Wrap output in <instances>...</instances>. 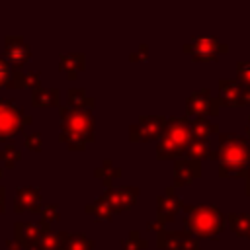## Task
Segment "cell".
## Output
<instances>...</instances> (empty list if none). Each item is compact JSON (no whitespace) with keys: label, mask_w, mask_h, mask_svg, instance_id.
Instances as JSON below:
<instances>
[{"label":"cell","mask_w":250,"mask_h":250,"mask_svg":"<svg viewBox=\"0 0 250 250\" xmlns=\"http://www.w3.org/2000/svg\"><path fill=\"white\" fill-rule=\"evenodd\" d=\"M61 141L70 150H84L96 137V117L90 107H70L61 105Z\"/></svg>","instance_id":"cell-1"},{"label":"cell","mask_w":250,"mask_h":250,"mask_svg":"<svg viewBox=\"0 0 250 250\" xmlns=\"http://www.w3.org/2000/svg\"><path fill=\"white\" fill-rule=\"evenodd\" d=\"M215 158L219 160V176L246 178L250 168V139L238 133H221Z\"/></svg>","instance_id":"cell-2"},{"label":"cell","mask_w":250,"mask_h":250,"mask_svg":"<svg viewBox=\"0 0 250 250\" xmlns=\"http://www.w3.org/2000/svg\"><path fill=\"white\" fill-rule=\"evenodd\" d=\"M184 225L188 232L203 238H215L223 229L227 217L215 205H186L184 203Z\"/></svg>","instance_id":"cell-3"},{"label":"cell","mask_w":250,"mask_h":250,"mask_svg":"<svg viewBox=\"0 0 250 250\" xmlns=\"http://www.w3.org/2000/svg\"><path fill=\"white\" fill-rule=\"evenodd\" d=\"M191 141V121L188 117L172 115L166 121V129L158 139L156 156L158 158H182Z\"/></svg>","instance_id":"cell-4"},{"label":"cell","mask_w":250,"mask_h":250,"mask_svg":"<svg viewBox=\"0 0 250 250\" xmlns=\"http://www.w3.org/2000/svg\"><path fill=\"white\" fill-rule=\"evenodd\" d=\"M33 117L23 113L14 100H0V141L12 139L23 125L31 123Z\"/></svg>","instance_id":"cell-5"},{"label":"cell","mask_w":250,"mask_h":250,"mask_svg":"<svg viewBox=\"0 0 250 250\" xmlns=\"http://www.w3.org/2000/svg\"><path fill=\"white\" fill-rule=\"evenodd\" d=\"M168 117L162 113L156 115H141L137 123L129 127V139L133 143H145V141H154L160 139L164 129H166Z\"/></svg>","instance_id":"cell-6"},{"label":"cell","mask_w":250,"mask_h":250,"mask_svg":"<svg viewBox=\"0 0 250 250\" xmlns=\"http://www.w3.org/2000/svg\"><path fill=\"white\" fill-rule=\"evenodd\" d=\"M229 47L213 35H195L184 45V53L193 55L195 61H213L219 53H227Z\"/></svg>","instance_id":"cell-7"},{"label":"cell","mask_w":250,"mask_h":250,"mask_svg":"<svg viewBox=\"0 0 250 250\" xmlns=\"http://www.w3.org/2000/svg\"><path fill=\"white\" fill-rule=\"evenodd\" d=\"M137 195H139L137 186H111L105 188V191L100 197L111 207L113 213H123L135 205Z\"/></svg>","instance_id":"cell-8"},{"label":"cell","mask_w":250,"mask_h":250,"mask_svg":"<svg viewBox=\"0 0 250 250\" xmlns=\"http://www.w3.org/2000/svg\"><path fill=\"white\" fill-rule=\"evenodd\" d=\"M219 100L211 96L209 88H201L189 94L186 100V113L188 115H217L219 113Z\"/></svg>","instance_id":"cell-9"},{"label":"cell","mask_w":250,"mask_h":250,"mask_svg":"<svg viewBox=\"0 0 250 250\" xmlns=\"http://www.w3.org/2000/svg\"><path fill=\"white\" fill-rule=\"evenodd\" d=\"M156 246L162 250H201L197 238L188 230H162L156 236Z\"/></svg>","instance_id":"cell-10"},{"label":"cell","mask_w":250,"mask_h":250,"mask_svg":"<svg viewBox=\"0 0 250 250\" xmlns=\"http://www.w3.org/2000/svg\"><path fill=\"white\" fill-rule=\"evenodd\" d=\"M182 207H184V201H182V197H178V195H176L174 186H168V188H166V191H164V193H160V195L156 197L158 221H160L162 225H166V223L174 221L176 213H178Z\"/></svg>","instance_id":"cell-11"},{"label":"cell","mask_w":250,"mask_h":250,"mask_svg":"<svg viewBox=\"0 0 250 250\" xmlns=\"http://www.w3.org/2000/svg\"><path fill=\"white\" fill-rule=\"evenodd\" d=\"M244 84L238 80H221L219 82V105H229V107H242L246 105L244 102Z\"/></svg>","instance_id":"cell-12"},{"label":"cell","mask_w":250,"mask_h":250,"mask_svg":"<svg viewBox=\"0 0 250 250\" xmlns=\"http://www.w3.org/2000/svg\"><path fill=\"white\" fill-rule=\"evenodd\" d=\"M199 176H201V162L199 160L188 158V156L176 158V164H174V188L191 184Z\"/></svg>","instance_id":"cell-13"},{"label":"cell","mask_w":250,"mask_h":250,"mask_svg":"<svg viewBox=\"0 0 250 250\" xmlns=\"http://www.w3.org/2000/svg\"><path fill=\"white\" fill-rule=\"evenodd\" d=\"M14 209L18 213L21 211H39L41 209V191L35 186H21L16 191V203Z\"/></svg>","instance_id":"cell-14"},{"label":"cell","mask_w":250,"mask_h":250,"mask_svg":"<svg viewBox=\"0 0 250 250\" xmlns=\"http://www.w3.org/2000/svg\"><path fill=\"white\" fill-rule=\"evenodd\" d=\"M31 57V49L29 45L18 37V35H8L6 37V59L14 64V66H21L23 62H27Z\"/></svg>","instance_id":"cell-15"},{"label":"cell","mask_w":250,"mask_h":250,"mask_svg":"<svg viewBox=\"0 0 250 250\" xmlns=\"http://www.w3.org/2000/svg\"><path fill=\"white\" fill-rule=\"evenodd\" d=\"M59 242H61L59 250H94V240H90L82 232L72 234V232L59 230Z\"/></svg>","instance_id":"cell-16"},{"label":"cell","mask_w":250,"mask_h":250,"mask_svg":"<svg viewBox=\"0 0 250 250\" xmlns=\"http://www.w3.org/2000/svg\"><path fill=\"white\" fill-rule=\"evenodd\" d=\"M59 68L62 72H66L68 78H76L78 70L86 68V55L84 53H64V55H61Z\"/></svg>","instance_id":"cell-17"},{"label":"cell","mask_w":250,"mask_h":250,"mask_svg":"<svg viewBox=\"0 0 250 250\" xmlns=\"http://www.w3.org/2000/svg\"><path fill=\"white\" fill-rule=\"evenodd\" d=\"M8 88H39V72H21V70H12L10 80L6 84Z\"/></svg>","instance_id":"cell-18"},{"label":"cell","mask_w":250,"mask_h":250,"mask_svg":"<svg viewBox=\"0 0 250 250\" xmlns=\"http://www.w3.org/2000/svg\"><path fill=\"white\" fill-rule=\"evenodd\" d=\"M219 131V127L209 121L205 115H197L193 117L191 121V139H197V141H207L211 135H215Z\"/></svg>","instance_id":"cell-19"},{"label":"cell","mask_w":250,"mask_h":250,"mask_svg":"<svg viewBox=\"0 0 250 250\" xmlns=\"http://www.w3.org/2000/svg\"><path fill=\"white\" fill-rule=\"evenodd\" d=\"M61 102V94L57 88H35L31 94V104L37 105H59Z\"/></svg>","instance_id":"cell-20"},{"label":"cell","mask_w":250,"mask_h":250,"mask_svg":"<svg viewBox=\"0 0 250 250\" xmlns=\"http://www.w3.org/2000/svg\"><path fill=\"white\" fill-rule=\"evenodd\" d=\"M227 221L234 234L242 238H250V215L248 213H229Z\"/></svg>","instance_id":"cell-21"},{"label":"cell","mask_w":250,"mask_h":250,"mask_svg":"<svg viewBox=\"0 0 250 250\" xmlns=\"http://www.w3.org/2000/svg\"><path fill=\"white\" fill-rule=\"evenodd\" d=\"M94 174H96V178H100V180L104 182L105 188H111V182H113L115 178H121V168H117L111 158H105V160L96 168Z\"/></svg>","instance_id":"cell-22"},{"label":"cell","mask_w":250,"mask_h":250,"mask_svg":"<svg viewBox=\"0 0 250 250\" xmlns=\"http://www.w3.org/2000/svg\"><path fill=\"white\" fill-rule=\"evenodd\" d=\"M186 154H188V158H195V160H201V158H215V150L209 146V143H207V141H197V139H191V141H189Z\"/></svg>","instance_id":"cell-23"},{"label":"cell","mask_w":250,"mask_h":250,"mask_svg":"<svg viewBox=\"0 0 250 250\" xmlns=\"http://www.w3.org/2000/svg\"><path fill=\"white\" fill-rule=\"evenodd\" d=\"M66 98H68L70 107H90V109H94V105H96L94 98H90L84 88H68Z\"/></svg>","instance_id":"cell-24"},{"label":"cell","mask_w":250,"mask_h":250,"mask_svg":"<svg viewBox=\"0 0 250 250\" xmlns=\"http://www.w3.org/2000/svg\"><path fill=\"white\" fill-rule=\"evenodd\" d=\"M39 225H41L43 232H41V236H39V240H37V250H59V248H61L59 232H53V230L49 229V225L43 223V221H41Z\"/></svg>","instance_id":"cell-25"},{"label":"cell","mask_w":250,"mask_h":250,"mask_svg":"<svg viewBox=\"0 0 250 250\" xmlns=\"http://www.w3.org/2000/svg\"><path fill=\"white\" fill-rule=\"evenodd\" d=\"M86 213H92L96 219H100V221H111V217L115 215L113 211H111V207L102 199V197H98L94 203H88L86 205Z\"/></svg>","instance_id":"cell-26"},{"label":"cell","mask_w":250,"mask_h":250,"mask_svg":"<svg viewBox=\"0 0 250 250\" xmlns=\"http://www.w3.org/2000/svg\"><path fill=\"white\" fill-rule=\"evenodd\" d=\"M121 248L123 250H145L148 248V240L143 238L137 230H131L127 238H121Z\"/></svg>","instance_id":"cell-27"},{"label":"cell","mask_w":250,"mask_h":250,"mask_svg":"<svg viewBox=\"0 0 250 250\" xmlns=\"http://www.w3.org/2000/svg\"><path fill=\"white\" fill-rule=\"evenodd\" d=\"M20 158H21V152L16 148V145H14V143H8V145L0 150V160H4L8 168H12Z\"/></svg>","instance_id":"cell-28"},{"label":"cell","mask_w":250,"mask_h":250,"mask_svg":"<svg viewBox=\"0 0 250 250\" xmlns=\"http://www.w3.org/2000/svg\"><path fill=\"white\" fill-rule=\"evenodd\" d=\"M236 76H238L240 84L250 86V61H238L236 62Z\"/></svg>","instance_id":"cell-29"},{"label":"cell","mask_w":250,"mask_h":250,"mask_svg":"<svg viewBox=\"0 0 250 250\" xmlns=\"http://www.w3.org/2000/svg\"><path fill=\"white\" fill-rule=\"evenodd\" d=\"M25 146H27L29 150H33V152H39L41 146H43L41 135H39V133H27V135H25Z\"/></svg>","instance_id":"cell-30"},{"label":"cell","mask_w":250,"mask_h":250,"mask_svg":"<svg viewBox=\"0 0 250 250\" xmlns=\"http://www.w3.org/2000/svg\"><path fill=\"white\" fill-rule=\"evenodd\" d=\"M41 217H43V223H53V221H57L59 219V209H57V205H53V203H49V205H45V207H41Z\"/></svg>","instance_id":"cell-31"},{"label":"cell","mask_w":250,"mask_h":250,"mask_svg":"<svg viewBox=\"0 0 250 250\" xmlns=\"http://www.w3.org/2000/svg\"><path fill=\"white\" fill-rule=\"evenodd\" d=\"M10 74H12V70H10V64H8V61L0 57V84H8V80H10Z\"/></svg>","instance_id":"cell-32"},{"label":"cell","mask_w":250,"mask_h":250,"mask_svg":"<svg viewBox=\"0 0 250 250\" xmlns=\"http://www.w3.org/2000/svg\"><path fill=\"white\" fill-rule=\"evenodd\" d=\"M131 61H137V59H143V61H146L148 59V47L145 45V43H141L139 45V49H137V53H131V57H129Z\"/></svg>","instance_id":"cell-33"},{"label":"cell","mask_w":250,"mask_h":250,"mask_svg":"<svg viewBox=\"0 0 250 250\" xmlns=\"http://www.w3.org/2000/svg\"><path fill=\"white\" fill-rule=\"evenodd\" d=\"M146 229H148V230H156V232H162V230H164V225H162V223L156 219V221H150V223L146 225Z\"/></svg>","instance_id":"cell-34"},{"label":"cell","mask_w":250,"mask_h":250,"mask_svg":"<svg viewBox=\"0 0 250 250\" xmlns=\"http://www.w3.org/2000/svg\"><path fill=\"white\" fill-rule=\"evenodd\" d=\"M6 246H8V250H25V248H23L20 242H16V240H8Z\"/></svg>","instance_id":"cell-35"},{"label":"cell","mask_w":250,"mask_h":250,"mask_svg":"<svg viewBox=\"0 0 250 250\" xmlns=\"http://www.w3.org/2000/svg\"><path fill=\"white\" fill-rule=\"evenodd\" d=\"M4 195H6V191H4V188L0 186V213H4V209H6V205H4Z\"/></svg>","instance_id":"cell-36"},{"label":"cell","mask_w":250,"mask_h":250,"mask_svg":"<svg viewBox=\"0 0 250 250\" xmlns=\"http://www.w3.org/2000/svg\"><path fill=\"white\" fill-rule=\"evenodd\" d=\"M244 102H246V105L250 104V86L244 88Z\"/></svg>","instance_id":"cell-37"},{"label":"cell","mask_w":250,"mask_h":250,"mask_svg":"<svg viewBox=\"0 0 250 250\" xmlns=\"http://www.w3.org/2000/svg\"><path fill=\"white\" fill-rule=\"evenodd\" d=\"M244 180H246V195H250V176H246Z\"/></svg>","instance_id":"cell-38"},{"label":"cell","mask_w":250,"mask_h":250,"mask_svg":"<svg viewBox=\"0 0 250 250\" xmlns=\"http://www.w3.org/2000/svg\"><path fill=\"white\" fill-rule=\"evenodd\" d=\"M246 133H248V139H250V117H248V125H246Z\"/></svg>","instance_id":"cell-39"},{"label":"cell","mask_w":250,"mask_h":250,"mask_svg":"<svg viewBox=\"0 0 250 250\" xmlns=\"http://www.w3.org/2000/svg\"><path fill=\"white\" fill-rule=\"evenodd\" d=\"M2 174H4V172H2V168H0V178H2Z\"/></svg>","instance_id":"cell-40"},{"label":"cell","mask_w":250,"mask_h":250,"mask_svg":"<svg viewBox=\"0 0 250 250\" xmlns=\"http://www.w3.org/2000/svg\"><path fill=\"white\" fill-rule=\"evenodd\" d=\"M248 176H250V168H248Z\"/></svg>","instance_id":"cell-41"}]
</instances>
